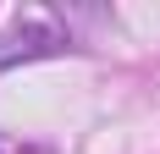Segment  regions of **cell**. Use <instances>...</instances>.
I'll use <instances>...</instances> for the list:
<instances>
[{"mask_svg": "<svg viewBox=\"0 0 160 154\" xmlns=\"http://www.w3.org/2000/svg\"><path fill=\"white\" fill-rule=\"evenodd\" d=\"M72 50H78L72 28L44 22V17H28V22H17V28L0 33V72L28 66V61H50V55H72Z\"/></svg>", "mask_w": 160, "mask_h": 154, "instance_id": "1", "label": "cell"}, {"mask_svg": "<svg viewBox=\"0 0 160 154\" xmlns=\"http://www.w3.org/2000/svg\"><path fill=\"white\" fill-rule=\"evenodd\" d=\"M0 154H6V149H0Z\"/></svg>", "mask_w": 160, "mask_h": 154, "instance_id": "2", "label": "cell"}]
</instances>
